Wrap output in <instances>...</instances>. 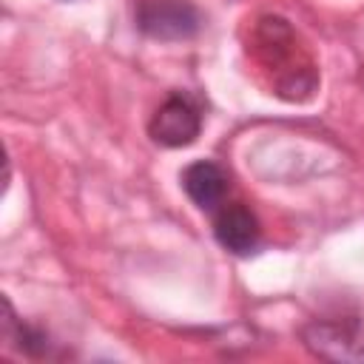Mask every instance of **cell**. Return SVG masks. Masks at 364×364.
<instances>
[{"mask_svg":"<svg viewBox=\"0 0 364 364\" xmlns=\"http://www.w3.org/2000/svg\"><path fill=\"white\" fill-rule=\"evenodd\" d=\"M304 347L324 361L364 364V330L350 318L310 321L301 330Z\"/></svg>","mask_w":364,"mask_h":364,"instance_id":"cell-1","label":"cell"},{"mask_svg":"<svg viewBox=\"0 0 364 364\" xmlns=\"http://www.w3.org/2000/svg\"><path fill=\"white\" fill-rule=\"evenodd\" d=\"M136 26L154 40H188L199 31L202 17L188 0H142L136 9Z\"/></svg>","mask_w":364,"mask_h":364,"instance_id":"cell-2","label":"cell"},{"mask_svg":"<svg viewBox=\"0 0 364 364\" xmlns=\"http://www.w3.org/2000/svg\"><path fill=\"white\" fill-rule=\"evenodd\" d=\"M202 131V114L188 97H168L151 117L148 134L162 148H185Z\"/></svg>","mask_w":364,"mask_h":364,"instance_id":"cell-3","label":"cell"},{"mask_svg":"<svg viewBox=\"0 0 364 364\" xmlns=\"http://www.w3.org/2000/svg\"><path fill=\"white\" fill-rule=\"evenodd\" d=\"M213 236L225 250L245 256L259 245V219L242 202L225 205L213 219Z\"/></svg>","mask_w":364,"mask_h":364,"instance_id":"cell-4","label":"cell"},{"mask_svg":"<svg viewBox=\"0 0 364 364\" xmlns=\"http://www.w3.org/2000/svg\"><path fill=\"white\" fill-rule=\"evenodd\" d=\"M182 188L188 193V199L202 208V210H213L225 191H228V176L225 171L210 162V159H199V162H191L185 171H182Z\"/></svg>","mask_w":364,"mask_h":364,"instance_id":"cell-5","label":"cell"},{"mask_svg":"<svg viewBox=\"0 0 364 364\" xmlns=\"http://www.w3.org/2000/svg\"><path fill=\"white\" fill-rule=\"evenodd\" d=\"M3 338L20 350L23 355L28 358H43L51 353V341H48V333H43L40 327H31L26 321H20L11 310V301L3 299Z\"/></svg>","mask_w":364,"mask_h":364,"instance_id":"cell-6","label":"cell"}]
</instances>
